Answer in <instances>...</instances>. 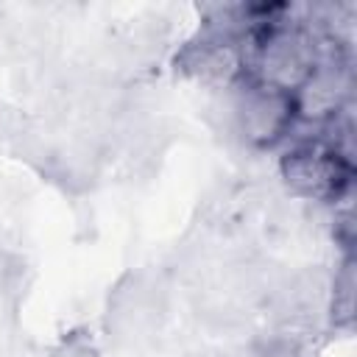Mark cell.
Listing matches in <instances>:
<instances>
[{
  "label": "cell",
  "mask_w": 357,
  "mask_h": 357,
  "mask_svg": "<svg viewBox=\"0 0 357 357\" xmlns=\"http://www.w3.org/2000/svg\"><path fill=\"white\" fill-rule=\"evenodd\" d=\"M282 173L298 192H307V195L337 192V184L346 178V170L340 167L337 153L315 145L293 148L282 162Z\"/></svg>",
  "instance_id": "obj_2"
},
{
  "label": "cell",
  "mask_w": 357,
  "mask_h": 357,
  "mask_svg": "<svg viewBox=\"0 0 357 357\" xmlns=\"http://www.w3.org/2000/svg\"><path fill=\"white\" fill-rule=\"evenodd\" d=\"M237 120L251 139L273 142L293 123V100L287 92H279L257 81L243 92L237 103Z\"/></svg>",
  "instance_id": "obj_1"
}]
</instances>
